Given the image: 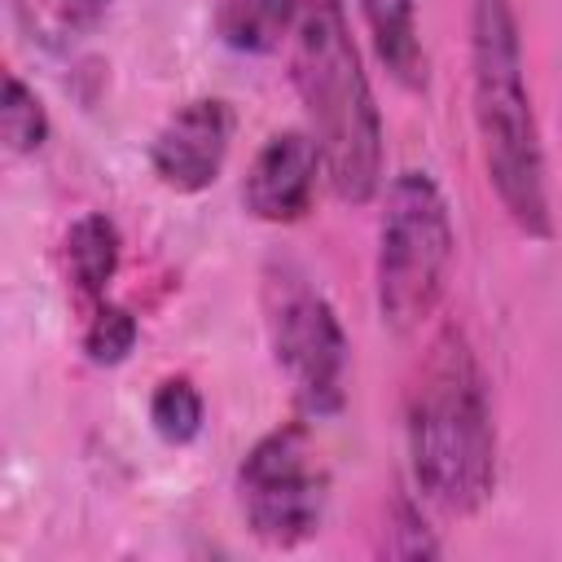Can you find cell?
I'll use <instances>...</instances> for the list:
<instances>
[{
    "mask_svg": "<svg viewBox=\"0 0 562 562\" xmlns=\"http://www.w3.org/2000/svg\"><path fill=\"white\" fill-rule=\"evenodd\" d=\"M413 487L443 514L470 518L496 492V426L483 364L457 325H443L417 360L404 400Z\"/></svg>",
    "mask_w": 562,
    "mask_h": 562,
    "instance_id": "6da1fadb",
    "label": "cell"
},
{
    "mask_svg": "<svg viewBox=\"0 0 562 562\" xmlns=\"http://www.w3.org/2000/svg\"><path fill=\"white\" fill-rule=\"evenodd\" d=\"M470 101L483 171L501 211L518 233L549 241V167L527 88L514 0H470Z\"/></svg>",
    "mask_w": 562,
    "mask_h": 562,
    "instance_id": "7a4b0ae2",
    "label": "cell"
},
{
    "mask_svg": "<svg viewBox=\"0 0 562 562\" xmlns=\"http://www.w3.org/2000/svg\"><path fill=\"white\" fill-rule=\"evenodd\" d=\"M290 79L321 145L334 198L347 206L373 202L382 189V114L342 0H307L290 35Z\"/></svg>",
    "mask_w": 562,
    "mask_h": 562,
    "instance_id": "3957f363",
    "label": "cell"
},
{
    "mask_svg": "<svg viewBox=\"0 0 562 562\" xmlns=\"http://www.w3.org/2000/svg\"><path fill=\"white\" fill-rule=\"evenodd\" d=\"M452 255H457V233L439 180L417 167L391 176L382 193L378 259H373V294L386 329L413 334L435 316L448 290Z\"/></svg>",
    "mask_w": 562,
    "mask_h": 562,
    "instance_id": "277c9868",
    "label": "cell"
},
{
    "mask_svg": "<svg viewBox=\"0 0 562 562\" xmlns=\"http://www.w3.org/2000/svg\"><path fill=\"white\" fill-rule=\"evenodd\" d=\"M263 334L294 404L307 417H334L347 404L351 347L334 303L290 259L263 268Z\"/></svg>",
    "mask_w": 562,
    "mask_h": 562,
    "instance_id": "5b68a950",
    "label": "cell"
},
{
    "mask_svg": "<svg viewBox=\"0 0 562 562\" xmlns=\"http://www.w3.org/2000/svg\"><path fill=\"white\" fill-rule=\"evenodd\" d=\"M329 474L303 422L272 426L237 465V509L268 549H299L321 531Z\"/></svg>",
    "mask_w": 562,
    "mask_h": 562,
    "instance_id": "8992f818",
    "label": "cell"
},
{
    "mask_svg": "<svg viewBox=\"0 0 562 562\" xmlns=\"http://www.w3.org/2000/svg\"><path fill=\"white\" fill-rule=\"evenodd\" d=\"M233 145V105L224 97H193L176 105L149 140V171L171 193H202L220 180Z\"/></svg>",
    "mask_w": 562,
    "mask_h": 562,
    "instance_id": "52a82bcc",
    "label": "cell"
},
{
    "mask_svg": "<svg viewBox=\"0 0 562 562\" xmlns=\"http://www.w3.org/2000/svg\"><path fill=\"white\" fill-rule=\"evenodd\" d=\"M321 176H325V158L316 136L303 127H285L255 149L241 180V202L263 224H294L312 211Z\"/></svg>",
    "mask_w": 562,
    "mask_h": 562,
    "instance_id": "ba28073f",
    "label": "cell"
},
{
    "mask_svg": "<svg viewBox=\"0 0 562 562\" xmlns=\"http://www.w3.org/2000/svg\"><path fill=\"white\" fill-rule=\"evenodd\" d=\"M360 18L369 26L373 53L386 66V75L404 88H426V48L417 31V4L413 0H360Z\"/></svg>",
    "mask_w": 562,
    "mask_h": 562,
    "instance_id": "9c48e42d",
    "label": "cell"
},
{
    "mask_svg": "<svg viewBox=\"0 0 562 562\" xmlns=\"http://www.w3.org/2000/svg\"><path fill=\"white\" fill-rule=\"evenodd\" d=\"M303 9L307 0H220L215 31L233 53L263 57V53H277L294 35Z\"/></svg>",
    "mask_w": 562,
    "mask_h": 562,
    "instance_id": "30bf717a",
    "label": "cell"
},
{
    "mask_svg": "<svg viewBox=\"0 0 562 562\" xmlns=\"http://www.w3.org/2000/svg\"><path fill=\"white\" fill-rule=\"evenodd\" d=\"M119 255H123V237L110 215L88 211L66 228V277L79 290V299L105 303V285L119 272Z\"/></svg>",
    "mask_w": 562,
    "mask_h": 562,
    "instance_id": "8fae6325",
    "label": "cell"
},
{
    "mask_svg": "<svg viewBox=\"0 0 562 562\" xmlns=\"http://www.w3.org/2000/svg\"><path fill=\"white\" fill-rule=\"evenodd\" d=\"M202 417H206V404H202V391L176 373V378H162L149 395V426L162 443L180 448V443H193L202 435Z\"/></svg>",
    "mask_w": 562,
    "mask_h": 562,
    "instance_id": "7c38bea8",
    "label": "cell"
},
{
    "mask_svg": "<svg viewBox=\"0 0 562 562\" xmlns=\"http://www.w3.org/2000/svg\"><path fill=\"white\" fill-rule=\"evenodd\" d=\"M0 136H4V149L18 154V158L44 149V140H48V110H44V101L35 97V88H31L18 70L4 75V92H0Z\"/></svg>",
    "mask_w": 562,
    "mask_h": 562,
    "instance_id": "4fadbf2b",
    "label": "cell"
},
{
    "mask_svg": "<svg viewBox=\"0 0 562 562\" xmlns=\"http://www.w3.org/2000/svg\"><path fill=\"white\" fill-rule=\"evenodd\" d=\"M136 338H140V325H136V316H132L127 307H119V303H97V312H92V321H88V329H83V356H88L92 364L110 369V364H123V360L132 356Z\"/></svg>",
    "mask_w": 562,
    "mask_h": 562,
    "instance_id": "5bb4252c",
    "label": "cell"
},
{
    "mask_svg": "<svg viewBox=\"0 0 562 562\" xmlns=\"http://www.w3.org/2000/svg\"><path fill=\"white\" fill-rule=\"evenodd\" d=\"M382 549H386L391 558H435V553H439V540L430 536V527H426L422 509H417L408 496H400V501L391 505Z\"/></svg>",
    "mask_w": 562,
    "mask_h": 562,
    "instance_id": "9a60e30c",
    "label": "cell"
},
{
    "mask_svg": "<svg viewBox=\"0 0 562 562\" xmlns=\"http://www.w3.org/2000/svg\"><path fill=\"white\" fill-rule=\"evenodd\" d=\"M114 0H53V13L66 31H92L105 13H110Z\"/></svg>",
    "mask_w": 562,
    "mask_h": 562,
    "instance_id": "2e32d148",
    "label": "cell"
}]
</instances>
